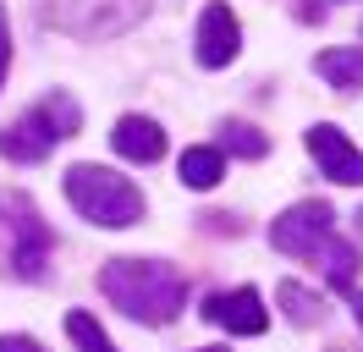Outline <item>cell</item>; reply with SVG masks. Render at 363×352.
I'll list each match as a JSON object with an SVG mask.
<instances>
[{
    "label": "cell",
    "instance_id": "obj_10",
    "mask_svg": "<svg viewBox=\"0 0 363 352\" xmlns=\"http://www.w3.org/2000/svg\"><path fill=\"white\" fill-rule=\"evenodd\" d=\"M111 143L121 160H133V165H155L160 154H165V132H160V121H149V116H121L111 132Z\"/></svg>",
    "mask_w": 363,
    "mask_h": 352
},
{
    "label": "cell",
    "instance_id": "obj_20",
    "mask_svg": "<svg viewBox=\"0 0 363 352\" xmlns=\"http://www.w3.org/2000/svg\"><path fill=\"white\" fill-rule=\"evenodd\" d=\"M358 231H363V209H358Z\"/></svg>",
    "mask_w": 363,
    "mask_h": 352
},
{
    "label": "cell",
    "instance_id": "obj_8",
    "mask_svg": "<svg viewBox=\"0 0 363 352\" xmlns=\"http://www.w3.org/2000/svg\"><path fill=\"white\" fill-rule=\"evenodd\" d=\"M308 154H314V165L330 182H341V187H363V154L347 143V132L330 127V121H314L308 127Z\"/></svg>",
    "mask_w": 363,
    "mask_h": 352
},
{
    "label": "cell",
    "instance_id": "obj_2",
    "mask_svg": "<svg viewBox=\"0 0 363 352\" xmlns=\"http://www.w3.org/2000/svg\"><path fill=\"white\" fill-rule=\"evenodd\" d=\"M61 187H67L72 209L83 220H94V226H105V231H127V226L143 220L138 182H127V176L111 171V165H72V171L61 176Z\"/></svg>",
    "mask_w": 363,
    "mask_h": 352
},
{
    "label": "cell",
    "instance_id": "obj_21",
    "mask_svg": "<svg viewBox=\"0 0 363 352\" xmlns=\"http://www.w3.org/2000/svg\"><path fill=\"white\" fill-rule=\"evenodd\" d=\"M204 352H220V347H204Z\"/></svg>",
    "mask_w": 363,
    "mask_h": 352
},
{
    "label": "cell",
    "instance_id": "obj_6",
    "mask_svg": "<svg viewBox=\"0 0 363 352\" xmlns=\"http://www.w3.org/2000/svg\"><path fill=\"white\" fill-rule=\"evenodd\" d=\"M204 319L209 325L231 330V336H264L270 325V308L253 286H237V292H209L204 297Z\"/></svg>",
    "mask_w": 363,
    "mask_h": 352
},
{
    "label": "cell",
    "instance_id": "obj_13",
    "mask_svg": "<svg viewBox=\"0 0 363 352\" xmlns=\"http://www.w3.org/2000/svg\"><path fill=\"white\" fill-rule=\"evenodd\" d=\"M177 176L193 187V193H209V187L226 176V154H220V149H182Z\"/></svg>",
    "mask_w": 363,
    "mask_h": 352
},
{
    "label": "cell",
    "instance_id": "obj_14",
    "mask_svg": "<svg viewBox=\"0 0 363 352\" xmlns=\"http://www.w3.org/2000/svg\"><path fill=\"white\" fill-rule=\"evenodd\" d=\"M220 154H237V160H264L270 154V138L248 121H226L220 127Z\"/></svg>",
    "mask_w": 363,
    "mask_h": 352
},
{
    "label": "cell",
    "instance_id": "obj_12",
    "mask_svg": "<svg viewBox=\"0 0 363 352\" xmlns=\"http://www.w3.org/2000/svg\"><path fill=\"white\" fill-rule=\"evenodd\" d=\"M314 264L325 270V281L341 286V292H352V286H358V248H352L347 237H330V242L314 253Z\"/></svg>",
    "mask_w": 363,
    "mask_h": 352
},
{
    "label": "cell",
    "instance_id": "obj_17",
    "mask_svg": "<svg viewBox=\"0 0 363 352\" xmlns=\"http://www.w3.org/2000/svg\"><path fill=\"white\" fill-rule=\"evenodd\" d=\"M6 72H11V28H6V11H0V88H6Z\"/></svg>",
    "mask_w": 363,
    "mask_h": 352
},
{
    "label": "cell",
    "instance_id": "obj_18",
    "mask_svg": "<svg viewBox=\"0 0 363 352\" xmlns=\"http://www.w3.org/2000/svg\"><path fill=\"white\" fill-rule=\"evenodd\" d=\"M0 352H45V347H39L33 336H17V330H11V336H0Z\"/></svg>",
    "mask_w": 363,
    "mask_h": 352
},
{
    "label": "cell",
    "instance_id": "obj_15",
    "mask_svg": "<svg viewBox=\"0 0 363 352\" xmlns=\"http://www.w3.org/2000/svg\"><path fill=\"white\" fill-rule=\"evenodd\" d=\"M275 297H281V308H286V319H292V325H319V319H325V303H319L308 286L281 281V286H275Z\"/></svg>",
    "mask_w": 363,
    "mask_h": 352
},
{
    "label": "cell",
    "instance_id": "obj_3",
    "mask_svg": "<svg viewBox=\"0 0 363 352\" xmlns=\"http://www.w3.org/2000/svg\"><path fill=\"white\" fill-rule=\"evenodd\" d=\"M155 0H39V22L67 39H121L149 17Z\"/></svg>",
    "mask_w": 363,
    "mask_h": 352
},
{
    "label": "cell",
    "instance_id": "obj_7",
    "mask_svg": "<svg viewBox=\"0 0 363 352\" xmlns=\"http://www.w3.org/2000/svg\"><path fill=\"white\" fill-rule=\"evenodd\" d=\"M11 209H17V220H11V231H17V242H11V270H17L23 281H45L50 275V231H45V220L33 215L28 198H11Z\"/></svg>",
    "mask_w": 363,
    "mask_h": 352
},
{
    "label": "cell",
    "instance_id": "obj_1",
    "mask_svg": "<svg viewBox=\"0 0 363 352\" xmlns=\"http://www.w3.org/2000/svg\"><path fill=\"white\" fill-rule=\"evenodd\" d=\"M99 292L138 325H171L187 303V275L165 259H111L99 270Z\"/></svg>",
    "mask_w": 363,
    "mask_h": 352
},
{
    "label": "cell",
    "instance_id": "obj_19",
    "mask_svg": "<svg viewBox=\"0 0 363 352\" xmlns=\"http://www.w3.org/2000/svg\"><path fill=\"white\" fill-rule=\"evenodd\" d=\"M347 303H352V314H358V325H363V292H358V286L347 292Z\"/></svg>",
    "mask_w": 363,
    "mask_h": 352
},
{
    "label": "cell",
    "instance_id": "obj_5",
    "mask_svg": "<svg viewBox=\"0 0 363 352\" xmlns=\"http://www.w3.org/2000/svg\"><path fill=\"white\" fill-rule=\"evenodd\" d=\"M330 237H336V209L325 198H303L281 220H270V248L292 253V259H314Z\"/></svg>",
    "mask_w": 363,
    "mask_h": 352
},
{
    "label": "cell",
    "instance_id": "obj_16",
    "mask_svg": "<svg viewBox=\"0 0 363 352\" xmlns=\"http://www.w3.org/2000/svg\"><path fill=\"white\" fill-rule=\"evenodd\" d=\"M67 336L77 341V352H116L111 336H105V325L94 319L89 308H77V314H67Z\"/></svg>",
    "mask_w": 363,
    "mask_h": 352
},
{
    "label": "cell",
    "instance_id": "obj_4",
    "mask_svg": "<svg viewBox=\"0 0 363 352\" xmlns=\"http://www.w3.org/2000/svg\"><path fill=\"white\" fill-rule=\"evenodd\" d=\"M77 127H83V110H77V99L55 88L50 99H39L33 110H23L11 127L0 132V154H6V160H23V165H33V160H45L55 143L77 138Z\"/></svg>",
    "mask_w": 363,
    "mask_h": 352
},
{
    "label": "cell",
    "instance_id": "obj_9",
    "mask_svg": "<svg viewBox=\"0 0 363 352\" xmlns=\"http://www.w3.org/2000/svg\"><path fill=\"white\" fill-rule=\"evenodd\" d=\"M237 50H242V22H237V11H231L226 0L204 6V17H199V66L220 72V66L237 61Z\"/></svg>",
    "mask_w": 363,
    "mask_h": 352
},
{
    "label": "cell",
    "instance_id": "obj_11",
    "mask_svg": "<svg viewBox=\"0 0 363 352\" xmlns=\"http://www.w3.org/2000/svg\"><path fill=\"white\" fill-rule=\"evenodd\" d=\"M314 72L330 88L352 94V88H363V50H358V44H347V50H325V55L314 61Z\"/></svg>",
    "mask_w": 363,
    "mask_h": 352
}]
</instances>
